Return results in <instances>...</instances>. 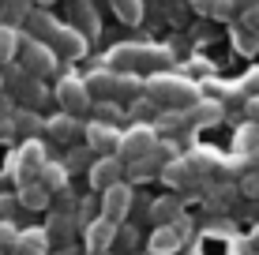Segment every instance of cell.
Wrapping results in <instances>:
<instances>
[{
  "label": "cell",
  "instance_id": "cell-45",
  "mask_svg": "<svg viewBox=\"0 0 259 255\" xmlns=\"http://www.w3.org/2000/svg\"><path fill=\"white\" fill-rule=\"evenodd\" d=\"M38 4H49V0H38Z\"/></svg>",
  "mask_w": 259,
  "mask_h": 255
},
{
  "label": "cell",
  "instance_id": "cell-17",
  "mask_svg": "<svg viewBox=\"0 0 259 255\" xmlns=\"http://www.w3.org/2000/svg\"><path fill=\"white\" fill-rule=\"evenodd\" d=\"M162 180H165V184H173V188H192V184L199 180V177H195V173H192L188 158H177V162H169V165H165Z\"/></svg>",
  "mask_w": 259,
  "mask_h": 255
},
{
  "label": "cell",
  "instance_id": "cell-33",
  "mask_svg": "<svg viewBox=\"0 0 259 255\" xmlns=\"http://www.w3.org/2000/svg\"><path fill=\"white\" fill-rule=\"evenodd\" d=\"M79 23H83V30H87V34H94V30H98V19H94V8L87 4V0H79Z\"/></svg>",
  "mask_w": 259,
  "mask_h": 255
},
{
  "label": "cell",
  "instance_id": "cell-7",
  "mask_svg": "<svg viewBox=\"0 0 259 255\" xmlns=\"http://www.w3.org/2000/svg\"><path fill=\"white\" fill-rule=\"evenodd\" d=\"M83 135H87V146H91L94 154H102V158H117V154H120V139H124V131H117V124H102V120H91Z\"/></svg>",
  "mask_w": 259,
  "mask_h": 255
},
{
  "label": "cell",
  "instance_id": "cell-15",
  "mask_svg": "<svg viewBox=\"0 0 259 255\" xmlns=\"http://www.w3.org/2000/svg\"><path fill=\"white\" fill-rule=\"evenodd\" d=\"M49 251V229H23L19 244L12 248V255H46Z\"/></svg>",
  "mask_w": 259,
  "mask_h": 255
},
{
  "label": "cell",
  "instance_id": "cell-11",
  "mask_svg": "<svg viewBox=\"0 0 259 255\" xmlns=\"http://www.w3.org/2000/svg\"><path fill=\"white\" fill-rule=\"evenodd\" d=\"M49 45L57 49L60 57H83V53H87V34L79 30V26H60V30L53 34Z\"/></svg>",
  "mask_w": 259,
  "mask_h": 255
},
{
  "label": "cell",
  "instance_id": "cell-8",
  "mask_svg": "<svg viewBox=\"0 0 259 255\" xmlns=\"http://www.w3.org/2000/svg\"><path fill=\"white\" fill-rule=\"evenodd\" d=\"M132 203H136V195H132L128 184H117V188H109L102 195V218L113 225H124V218L132 214Z\"/></svg>",
  "mask_w": 259,
  "mask_h": 255
},
{
  "label": "cell",
  "instance_id": "cell-27",
  "mask_svg": "<svg viewBox=\"0 0 259 255\" xmlns=\"http://www.w3.org/2000/svg\"><path fill=\"white\" fill-rule=\"evenodd\" d=\"M158 131H169V135H181L184 128H188V117H184V113H162V117H158V124H154Z\"/></svg>",
  "mask_w": 259,
  "mask_h": 255
},
{
  "label": "cell",
  "instance_id": "cell-18",
  "mask_svg": "<svg viewBox=\"0 0 259 255\" xmlns=\"http://www.w3.org/2000/svg\"><path fill=\"white\" fill-rule=\"evenodd\" d=\"M177 248H181V229H177V225L154 229V236H150V251H154V255H169Z\"/></svg>",
  "mask_w": 259,
  "mask_h": 255
},
{
  "label": "cell",
  "instance_id": "cell-13",
  "mask_svg": "<svg viewBox=\"0 0 259 255\" xmlns=\"http://www.w3.org/2000/svg\"><path fill=\"white\" fill-rule=\"evenodd\" d=\"M150 222H158V229L177 225V222H181V199H177V195L154 199V203H150Z\"/></svg>",
  "mask_w": 259,
  "mask_h": 255
},
{
  "label": "cell",
  "instance_id": "cell-41",
  "mask_svg": "<svg viewBox=\"0 0 259 255\" xmlns=\"http://www.w3.org/2000/svg\"><path fill=\"white\" fill-rule=\"evenodd\" d=\"M244 90L248 94H259V72H252V75L244 79Z\"/></svg>",
  "mask_w": 259,
  "mask_h": 255
},
{
  "label": "cell",
  "instance_id": "cell-43",
  "mask_svg": "<svg viewBox=\"0 0 259 255\" xmlns=\"http://www.w3.org/2000/svg\"><path fill=\"white\" fill-rule=\"evenodd\" d=\"M248 117H252V120H259V101H255V98L248 101Z\"/></svg>",
  "mask_w": 259,
  "mask_h": 255
},
{
  "label": "cell",
  "instance_id": "cell-5",
  "mask_svg": "<svg viewBox=\"0 0 259 255\" xmlns=\"http://www.w3.org/2000/svg\"><path fill=\"white\" fill-rule=\"evenodd\" d=\"M57 101H60V109H64L68 117H83L94 105L91 90H87V79H75V75H64L57 83Z\"/></svg>",
  "mask_w": 259,
  "mask_h": 255
},
{
  "label": "cell",
  "instance_id": "cell-3",
  "mask_svg": "<svg viewBox=\"0 0 259 255\" xmlns=\"http://www.w3.org/2000/svg\"><path fill=\"white\" fill-rule=\"evenodd\" d=\"M46 146L38 143V139H26V143L19 146V150L12 154V177L19 180V188H26V184H34V180H41V173H46Z\"/></svg>",
  "mask_w": 259,
  "mask_h": 255
},
{
  "label": "cell",
  "instance_id": "cell-23",
  "mask_svg": "<svg viewBox=\"0 0 259 255\" xmlns=\"http://www.w3.org/2000/svg\"><path fill=\"white\" fill-rule=\"evenodd\" d=\"M19 203H23L26 210H41V207L49 203V191L34 180V184H26V188H19Z\"/></svg>",
  "mask_w": 259,
  "mask_h": 255
},
{
  "label": "cell",
  "instance_id": "cell-24",
  "mask_svg": "<svg viewBox=\"0 0 259 255\" xmlns=\"http://www.w3.org/2000/svg\"><path fill=\"white\" fill-rule=\"evenodd\" d=\"M38 184L49 191V195H53V191H64V184H68V169H64V165H53V162H49Z\"/></svg>",
  "mask_w": 259,
  "mask_h": 255
},
{
  "label": "cell",
  "instance_id": "cell-26",
  "mask_svg": "<svg viewBox=\"0 0 259 255\" xmlns=\"http://www.w3.org/2000/svg\"><path fill=\"white\" fill-rule=\"evenodd\" d=\"M188 165H192L195 177H203V173H210L214 165H218V154H214V150H192L188 154Z\"/></svg>",
  "mask_w": 259,
  "mask_h": 255
},
{
  "label": "cell",
  "instance_id": "cell-29",
  "mask_svg": "<svg viewBox=\"0 0 259 255\" xmlns=\"http://www.w3.org/2000/svg\"><path fill=\"white\" fill-rule=\"evenodd\" d=\"M259 34H252V30H248V26L244 23H240L237 26V30H233V41H237V53H244V57H248V53H255V45H259Z\"/></svg>",
  "mask_w": 259,
  "mask_h": 255
},
{
  "label": "cell",
  "instance_id": "cell-28",
  "mask_svg": "<svg viewBox=\"0 0 259 255\" xmlns=\"http://www.w3.org/2000/svg\"><path fill=\"white\" fill-rule=\"evenodd\" d=\"M237 150H240V154L259 150V124H244V128L237 131Z\"/></svg>",
  "mask_w": 259,
  "mask_h": 255
},
{
  "label": "cell",
  "instance_id": "cell-19",
  "mask_svg": "<svg viewBox=\"0 0 259 255\" xmlns=\"http://www.w3.org/2000/svg\"><path fill=\"white\" fill-rule=\"evenodd\" d=\"M23 38L15 26H0V64H8V60H15V53H23Z\"/></svg>",
  "mask_w": 259,
  "mask_h": 255
},
{
  "label": "cell",
  "instance_id": "cell-42",
  "mask_svg": "<svg viewBox=\"0 0 259 255\" xmlns=\"http://www.w3.org/2000/svg\"><path fill=\"white\" fill-rule=\"evenodd\" d=\"M15 131V120H0V139H8Z\"/></svg>",
  "mask_w": 259,
  "mask_h": 255
},
{
  "label": "cell",
  "instance_id": "cell-30",
  "mask_svg": "<svg viewBox=\"0 0 259 255\" xmlns=\"http://www.w3.org/2000/svg\"><path fill=\"white\" fill-rule=\"evenodd\" d=\"M12 120H15V131H19V135H34V131L41 128V120L34 117V113H26V109H23V113H15Z\"/></svg>",
  "mask_w": 259,
  "mask_h": 255
},
{
  "label": "cell",
  "instance_id": "cell-9",
  "mask_svg": "<svg viewBox=\"0 0 259 255\" xmlns=\"http://www.w3.org/2000/svg\"><path fill=\"white\" fill-rule=\"evenodd\" d=\"M120 177H124V162L120 158H98V162L91 165V188L102 191V195L109 188H117V184H124Z\"/></svg>",
  "mask_w": 259,
  "mask_h": 255
},
{
  "label": "cell",
  "instance_id": "cell-46",
  "mask_svg": "<svg viewBox=\"0 0 259 255\" xmlns=\"http://www.w3.org/2000/svg\"><path fill=\"white\" fill-rule=\"evenodd\" d=\"M0 83H4V75H0Z\"/></svg>",
  "mask_w": 259,
  "mask_h": 255
},
{
  "label": "cell",
  "instance_id": "cell-32",
  "mask_svg": "<svg viewBox=\"0 0 259 255\" xmlns=\"http://www.w3.org/2000/svg\"><path fill=\"white\" fill-rule=\"evenodd\" d=\"M19 236H23V233H15V225H12V222H0V248L12 251L15 244H19Z\"/></svg>",
  "mask_w": 259,
  "mask_h": 255
},
{
  "label": "cell",
  "instance_id": "cell-34",
  "mask_svg": "<svg viewBox=\"0 0 259 255\" xmlns=\"http://www.w3.org/2000/svg\"><path fill=\"white\" fill-rule=\"evenodd\" d=\"M68 233H71V218H68V214L53 218V225H49V236H68Z\"/></svg>",
  "mask_w": 259,
  "mask_h": 255
},
{
  "label": "cell",
  "instance_id": "cell-25",
  "mask_svg": "<svg viewBox=\"0 0 259 255\" xmlns=\"http://www.w3.org/2000/svg\"><path fill=\"white\" fill-rule=\"evenodd\" d=\"M120 23H139L143 19V0H109Z\"/></svg>",
  "mask_w": 259,
  "mask_h": 255
},
{
  "label": "cell",
  "instance_id": "cell-38",
  "mask_svg": "<svg viewBox=\"0 0 259 255\" xmlns=\"http://www.w3.org/2000/svg\"><path fill=\"white\" fill-rule=\"evenodd\" d=\"M255 8H259V0H233V12H240V15L255 12Z\"/></svg>",
  "mask_w": 259,
  "mask_h": 255
},
{
  "label": "cell",
  "instance_id": "cell-39",
  "mask_svg": "<svg viewBox=\"0 0 259 255\" xmlns=\"http://www.w3.org/2000/svg\"><path fill=\"white\" fill-rule=\"evenodd\" d=\"M12 207H15V199L0 195V222H8V218H12Z\"/></svg>",
  "mask_w": 259,
  "mask_h": 255
},
{
  "label": "cell",
  "instance_id": "cell-6",
  "mask_svg": "<svg viewBox=\"0 0 259 255\" xmlns=\"http://www.w3.org/2000/svg\"><path fill=\"white\" fill-rule=\"evenodd\" d=\"M23 64H26V72L30 75H49V72H57V53H53L49 41H38V38H30L26 34L23 38Z\"/></svg>",
  "mask_w": 259,
  "mask_h": 255
},
{
  "label": "cell",
  "instance_id": "cell-40",
  "mask_svg": "<svg viewBox=\"0 0 259 255\" xmlns=\"http://www.w3.org/2000/svg\"><path fill=\"white\" fill-rule=\"evenodd\" d=\"M244 26H248L252 34H259V8H255V12H248V15H244Z\"/></svg>",
  "mask_w": 259,
  "mask_h": 255
},
{
  "label": "cell",
  "instance_id": "cell-1",
  "mask_svg": "<svg viewBox=\"0 0 259 255\" xmlns=\"http://www.w3.org/2000/svg\"><path fill=\"white\" fill-rule=\"evenodd\" d=\"M169 49L162 45H117L105 57V68H113L117 75H136V72H150L158 75L162 68H169Z\"/></svg>",
  "mask_w": 259,
  "mask_h": 255
},
{
  "label": "cell",
  "instance_id": "cell-35",
  "mask_svg": "<svg viewBox=\"0 0 259 255\" xmlns=\"http://www.w3.org/2000/svg\"><path fill=\"white\" fill-rule=\"evenodd\" d=\"M240 191H244L248 199H259V173H248L244 184H240Z\"/></svg>",
  "mask_w": 259,
  "mask_h": 255
},
{
  "label": "cell",
  "instance_id": "cell-2",
  "mask_svg": "<svg viewBox=\"0 0 259 255\" xmlns=\"http://www.w3.org/2000/svg\"><path fill=\"white\" fill-rule=\"evenodd\" d=\"M147 98L158 105H169V109H184L188 113L195 101H199V90L188 83V79L173 75V72H158L147 79Z\"/></svg>",
  "mask_w": 259,
  "mask_h": 255
},
{
  "label": "cell",
  "instance_id": "cell-36",
  "mask_svg": "<svg viewBox=\"0 0 259 255\" xmlns=\"http://www.w3.org/2000/svg\"><path fill=\"white\" fill-rule=\"evenodd\" d=\"M117 244H120V248H136V244H139V233H136V229H128V225H120Z\"/></svg>",
  "mask_w": 259,
  "mask_h": 255
},
{
  "label": "cell",
  "instance_id": "cell-16",
  "mask_svg": "<svg viewBox=\"0 0 259 255\" xmlns=\"http://www.w3.org/2000/svg\"><path fill=\"white\" fill-rule=\"evenodd\" d=\"M222 113H226V109H222V101L199 98V101H195L188 113H184V117H188V124H195V128H199V124H214V120H222Z\"/></svg>",
  "mask_w": 259,
  "mask_h": 255
},
{
  "label": "cell",
  "instance_id": "cell-31",
  "mask_svg": "<svg viewBox=\"0 0 259 255\" xmlns=\"http://www.w3.org/2000/svg\"><path fill=\"white\" fill-rule=\"evenodd\" d=\"M26 8H30L26 0H4V15H8V19H15V23H23V19H30V15H34V12H26Z\"/></svg>",
  "mask_w": 259,
  "mask_h": 255
},
{
  "label": "cell",
  "instance_id": "cell-12",
  "mask_svg": "<svg viewBox=\"0 0 259 255\" xmlns=\"http://www.w3.org/2000/svg\"><path fill=\"white\" fill-rule=\"evenodd\" d=\"M87 90H91L94 105L113 98V90H117V72H113V68H94V72L87 75Z\"/></svg>",
  "mask_w": 259,
  "mask_h": 255
},
{
  "label": "cell",
  "instance_id": "cell-20",
  "mask_svg": "<svg viewBox=\"0 0 259 255\" xmlns=\"http://www.w3.org/2000/svg\"><path fill=\"white\" fill-rule=\"evenodd\" d=\"M30 30H34L30 38H38V41H53V34L60 30V23L53 19L49 12H34V15H30Z\"/></svg>",
  "mask_w": 259,
  "mask_h": 255
},
{
  "label": "cell",
  "instance_id": "cell-37",
  "mask_svg": "<svg viewBox=\"0 0 259 255\" xmlns=\"http://www.w3.org/2000/svg\"><path fill=\"white\" fill-rule=\"evenodd\" d=\"M229 199H233V188H214V207H222V203H229Z\"/></svg>",
  "mask_w": 259,
  "mask_h": 255
},
{
  "label": "cell",
  "instance_id": "cell-22",
  "mask_svg": "<svg viewBox=\"0 0 259 255\" xmlns=\"http://www.w3.org/2000/svg\"><path fill=\"white\" fill-rule=\"evenodd\" d=\"M143 90H147V83H143L139 75H117V90H113V98L128 101V98H139Z\"/></svg>",
  "mask_w": 259,
  "mask_h": 255
},
{
  "label": "cell",
  "instance_id": "cell-14",
  "mask_svg": "<svg viewBox=\"0 0 259 255\" xmlns=\"http://www.w3.org/2000/svg\"><path fill=\"white\" fill-rule=\"evenodd\" d=\"M46 131H49V139H57V143H71V139H75L79 131H87V128H79V117L60 113V117H49L46 120Z\"/></svg>",
  "mask_w": 259,
  "mask_h": 255
},
{
  "label": "cell",
  "instance_id": "cell-44",
  "mask_svg": "<svg viewBox=\"0 0 259 255\" xmlns=\"http://www.w3.org/2000/svg\"><path fill=\"white\" fill-rule=\"evenodd\" d=\"M252 240H255V248H259V225H255V233H252Z\"/></svg>",
  "mask_w": 259,
  "mask_h": 255
},
{
  "label": "cell",
  "instance_id": "cell-4",
  "mask_svg": "<svg viewBox=\"0 0 259 255\" xmlns=\"http://www.w3.org/2000/svg\"><path fill=\"white\" fill-rule=\"evenodd\" d=\"M158 128L154 124H132L128 131H124V139H120V162H128V165H136L143 162V158H150L158 150Z\"/></svg>",
  "mask_w": 259,
  "mask_h": 255
},
{
  "label": "cell",
  "instance_id": "cell-10",
  "mask_svg": "<svg viewBox=\"0 0 259 255\" xmlns=\"http://www.w3.org/2000/svg\"><path fill=\"white\" fill-rule=\"evenodd\" d=\"M117 236H120V225L105 222V218H94V222L87 225V251L91 255H105L113 244H117Z\"/></svg>",
  "mask_w": 259,
  "mask_h": 255
},
{
  "label": "cell",
  "instance_id": "cell-21",
  "mask_svg": "<svg viewBox=\"0 0 259 255\" xmlns=\"http://www.w3.org/2000/svg\"><path fill=\"white\" fill-rule=\"evenodd\" d=\"M195 12L207 15V19H229L233 15V0H192Z\"/></svg>",
  "mask_w": 259,
  "mask_h": 255
}]
</instances>
